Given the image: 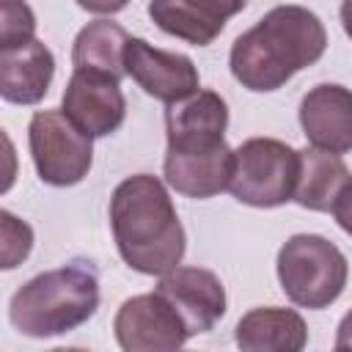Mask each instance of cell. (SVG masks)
Wrapping results in <instances>:
<instances>
[{
	"label": "cell",
	"instance_id": "obj_5",
	"mask_svg": "<svg viewBox=\"0 0 352 352\" xmlns=\"http://www.w3.org/2000/svg\"><path fill=\"white\" fill-rule=\"evenodd\" d=\"M278 283L283 294L311 311L333 305L349 278L346 256L319 234H294L278 250Z\"/></svg>",
	"mask_w": 352,
	"mask_h": 352
},
{
	"label": "cell",
	"instance_id": "obj_6",
	"mask_svg": "<svg viewBox=\"0 0 352 352\" xmlns=\"http://www.w3.org/2000/svg\"><path fill=\"white\" fill-rule=\"evenodd\" d=\"M300 151L278 138H250L234 148L231 195L256 209H275L294 201Z\"/></svg>",
	"mask_w": 352,
	"mask_h": 352
},
{
	"label": "cell",
	"instance_id": "obj_8",
	"mask_svg": "<svg viewBox=\"0 0 352 352\" xmlns=\"http://www.w3.org/2000/svg\"><path fill=\"white\" fill-rule=\"evenodd\" d=\"M113 330L124 352L179 349L190 338L179 311L157 289L124 300L113 319Z\"/></svg>",
	"mask_w": 352,
	"mask_h": 352
},
{
	"label": "cell",
	"instance_id": "obj_15",
	"mask_svg": "<svg viewBox=\"0 0 352 352\" xmlns=\"http://www.w3.org/2000/svg\"><path fill=\"white\" fill-rule=\"evenodd\" d=\"M308 344V324L292 308H253L236 322V346L245 352H300Z\"/></svg>",
	"mask_w": 352,
	"mask_h": 352
},
{
	"label": "cell",
	"instance_id": "obj_22",
	"mask_svg": "<svg viewBox=\"0 0 352 352\" xmlns=\"http://www.w3.org/2000/svg\"><path fill=\"white\" fill-rule=\"evenodd\" d=\"M336 349H352V308L344 314L336 330Z\"/></svg>",
	"mask_w": 352,
	"mask_h": 352
},
{
	"label": "cell",
	"instance_id": "obj_17",
	"mask_svg": "<svg viewBox=\"0 0 352 352\" xmlns=\"http://www.w3.org/2000/svg\"><path fill=\"white\" fill-rule=\"evenodd\" d=\"M346 176L349 168L341 160V154L316 146L300 148V179H297L294 201L311 212H330Z\"/></svg>",
	"mask_w": 352,
	"mask_h": 352
},
{
	"label": "cell",
	"instance_id": "obj_10",
	"mask_svg": "<svg viewBox=\"0 0 352 352\" xmlns=\"http://www.w3.org/2000/svg\"><path fill=\"white\" fill-rule=\"evenodd\" d=\"M157 292L179 311L190 338L209 333L226 314V289L223 280L204 267H173L160 275Z\"/></svg>",
	"mask_w": 352,
	"mask_h": 352
},
{
	"label": "cell",
	"instance_id": "obj_4",
	"mask_svg": "<svg viewBox=\"0 0 352 352\" xmlns=\"http://www.w3.org/2000/svg\"><path fill=\"white\" fill-rule=\"evenodd\" d=\"M99 308V272L94 261L74 258L22 283L8 302L11 324L30 338H52L77 330Z\"/></svg>",
	"mask_w": 352,
	"mask_h": 352
},
{
	"label": "cell",
	"instance_id": "obj_7",
	"mask_svg": "<svg viewBox=\"0 0 352 352\" xmlns=\"http://www.w3.org/2000/svg\"><path fill=\"white\" fill-rule=\"evenodd\" d=\"M28 146L44 184H80L94 165V138L85 135L63 110H38L28 126Z\"/></svg>",
	"mask_w": 352,
	"mask_h": 352
},
{
	"label": "cell",
	"instance_id": "obj_20",
	"mask_svg": "<svg viewBox=\"0 0 352 352\" xmlns=\"http://www.w3.org/2000/svg\"><path fill=\"white\" fill-rule=\"evenodd\" d=\"M330 212H333L336 223L341 226V231L352 236V173H349L346 182L341 184V190H338V195H336Z\"/></svg>",
	"mask_w": 352,
	"mask_h": 352
},
{
	"label": "cell",
	"instance_id": "obj_3",
	"mask_svg": "<svg viewBox=\"0 0 352 352\" xmlns=\"http://www.w3.org/2000/svg\"><path fill=\"white\" fill-rule=\"evenodd\" d=\"M110 228L124 264L165 275L182 264L187 236L165 184L151 173L126 176L110 195Z\"/></svg>",
	"mask_w": 352,
	"mask_h": 352
},
{
	"label": "cell",
	"instance_id": "obj_11",
	"mask_svg": "<svg viewBox=\"0 0 352 352\" xmlns=\"http://www.w3.org/2000/svg\"><path fill=\"white\" fill-rule=\"evenodd\" d=\"M60 110L91 138L113 135L126 118V99L121 94V82L104 74L80 72L66 82Z\"/></svg>",
	"mask_w": 352,
	"mask_h": 352
},
{
	"label": "cell",
	"instance_id": "obj_9",
	"mask_svg": "<svg viewBox=\"0 0 352 352\" xmlns=\"http://www.w3.org/2000/svg\"><path fill=\"white\" fill-rule=\"evenodd\" d=\"M124 63H126V77H132L138 88H143L148 96L165 104L179 102L201 88L198 69L187 55L160 50L146 38H129Z\"/></svg>",
	"mask_w": 352,
	"mask_h": 352
},
{
	"label": "cell",
	"instance_id": "obj_19",
	"mask_svg": "<svg viewBox=\"0 0 352 352\" xmlns=\"http://www.w3.org/2000/svg\"><path fill=\"white\" fill-rule=\"evenodd\" d=\"M3 220V270H14L19 261L28 258L30 248H33V231L25 220L14 217L8 209L0 212Z\"/></svg>",
	"mask_w": 352,
	"mask_h": 352
},
{
	"label": "cell",
	"instance_id": "obj_2",
	"mask_svg": "<svg viewBox=\"0 0 352 352\" xmlns=\"http://www.w3.org/2000/svg\"><path fill=\"white\" fill-rule=\"evenodd\" d=\"M327 50L322 19L302 6H275L231 44L234 80L256 94L283 88L300 69L314 66Z\"/></svg>",
	"mask_w": 352,
	"mask_h": 352
},
{
	"label": "cell",
	"instance_id": "obj_23",
	"mask_svg": "<svg viewBox=\"0 0 352 352\" xmlns=\"http://www.w3.org/2000/svg\"><path fill=\"white\" fill-rule=\"evenodd\" d=\"M341 25L344 33L352 38V0H341Z\"/></svg>",
	"mask_w": 352,
	"mask_h": 352
},
{
	"label": "cell",
	"instance_id": "obj_18",
	"mask_svg": "<svg viewBox=\"0 0 352 352\" xmlns=\"http://www.w3.org/2000/svg\"><path fill=\"white\" fill-rule=\"evenodd\" d=\"M36 38V14L25 0H3L0 50L22 47Z\"/></svg>",
	"mask_w": 352,
	"mask_h": 352
},
{
	"label": "cell",
	"instance_id": "obj_12",
	"mask_svg": "<svg viewBox=\"0 0 352 352\" xmlns=\"http://www.w3.org/2000/svg\"><path fill=\"white\" fill-rule=\"evenodd\" d=\"M300 126L316 148L333 154L352 151V91L338 82L314 85L300 102Z\"/></svg>",
	"mask_w": 352,
	"mask_h": 352
},
{
	"label": "cell",
	"instance_id": "obj_16",
	"mask_svg": "<svg viewBox=\"0 0 352 352\" xmlns=\"http://www.w3.org/2000/svg\"><path fill=\"white\" fill-rule=\"evenodd\" d=\"M126 44H129V33L118 22L94 19L77 33L72 44V63L80 72L104 74L121 82L126 77V63H124Z\"/></svg>",
	"mask_w": 352,
	"mask_h": 352
},
{
	"label": "cell",
	"instance_id": "obj_1",
	"mask_svg": "<svg viewBox=\"0 0 352 352\" xmlns=\"http://www.w3.org/2000/svg\"><path fill=\"white\" fill-rule=\"evenodd\" d=\"M228 104L217 91L195 94L165 107V182L187 198H214L231 184L234 148L226 143Z\"/></svg>",
	"mask_w": 352,
	"mask_h": 352
},
{
	"label": "cell",
	"instance_id": "obj_14",
	"mask_svg": "<svg viewBox=\"0 0 352 352\" xmlns=\"http://www.w3.org/2000/svg\"><path fill=\"white\" fill-rule=\"evenodd\" d=\"M55 77V55L38 38L0 50V96L8 104H36Z\"/></svg>",
	"mask_w": 352,
	"mask_h": 352
},
{
	"label": "cell",
	"instance_id": "obj_21",
	"mask_svg": "<svg viewBox=\"0 0 352 352\" xmlns=\"http://www.w3.org/2000/svg\"><path fill=\"white\" fill-rule=\"evenodd\" d=\"M74 3L91 14H118L126 8L129 0H74Z\"/></svg>",
	"mask_w": 352,
	"mask_h": 352
},
{
	"label": "cell",
	"instance_id": "obj_13",
	"mask_svg": "<svg viewBox=\"0 0 352 352\" xmlns=\"http://www.w3.org/2000/svg\"><path fill=\"white\" fill-rule=\"evenodd\" d=\"M245 6L248 0H148V16L162 33L206 47Z\"/></svg>",
	"mask_w": 352,
	"mask_h": 352
}]
</instances>
